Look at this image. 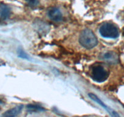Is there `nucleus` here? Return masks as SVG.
Here are the masks:
<instances>
[{
  "instance_id": "obj_3",
  "label": "nucleus",
  "mask_w": 124,
  "mask_h": 117,
  "mask_svg": "<svg viewBox=\"0 0 124 117\" xmlns=\"http://www.w3.org/2000/svg\"><path fill=\"white\" fill-rule=\"evenodd\" d=\"M109 73L102 66L99 65H95L92 68L91 78L95 82L101 83L108 79Z\"/></svg>"
},
{
  "instance_id": "obj_9",
  "label": "nucleus",
  "mask_w": 124,
  "mask_h": 117,
  "mask_svg": "<svg viewBox=\"0 0 124 117\" xmlns=\"http://www.w3.org/2000/svg\"><path fill=\"white\" fill-rule=\"evenodd\" d=\"M27 110L29 112H39L45 110L43 107L36 104H29L27 106Z\"/></svg>"
},
{
  "instance_id": "obj_11",
  "label": "nucleus",
  "mask_w": 124,
  "mask_h": 117,
  "mask_svg": "<svg viewBox=\"0 0 124 117\" xmlns=\"http://www.w3.org/2000/svg\"><path fill=\"white\" fill-rule=\"evenodd\" d=\"M18 53L19 57H21V58H26V59H30L28 55H27V54L25 53V52H24V51H23L21 49H19V50L18 51Z\"/></svg>"
},
{
  "instance_id": "obj_5",
  "label": "nucleus",
  "mask_w": 124,
  "mask_h": 117,
  "mask_svg": "<svg viewBox=\"0 0 124 117\" xmlns=\"http://www.w3.org/2000/svg\"><path fill=\"white\" fill-rule=\"evenodd\" d=\"M47 15L50 19L55 22L61 21L63 19V15L60 10L57 8H52L47 12Z\"/></svg>"
},
{
  "instance_id": "obj_1",
  "label": "nucleus",
  "mask_w": 124,
  "mask_h": 117,
  "mask_svg": "<svg viewBox=\"0 0 124 117\" xmlns=\"http://www.w3.org/2000/svg\"><path fill=\"white\" fill-rule=\"evenodd\" d=\"M79 42L85 48L90 50L97 45L98 41L94 33L89 29H86L80 35Z\"/></svg>"
},
{
  "instance_id": "obj_8",
  "label": "nucleus",
  "mask_w": 124,
  "mask_h": 117,
  "mask_svg": "<svg viewBox=\"0 0 124 117\" xmlns=\"http://www.w3.org/2000/svg\"><path fill=\"white\" fill-rule=\"evenodd\" d=\"M103 58L106 61L109 63H116L118 60V58L116 54L113 52H108L103 55Z\"/></svg>"
},
{
  "instance_id": "obj_12",
  "label": "nucleus",
  "mask_w": 124,
  "mask_h": 117,
  "mask_svg": "<svg viewBox=\"0 0 124 117\" xmlns=\"http://www.w3.org/2000/svg\"><path fill=\"white\" fill-rule=\"evenodd\" d=\"M3 103V101H2L1 99H0V105H1Z\"/></svg>"
},
{
  "instance_id": "obj_10",
  "label": "nucleus",
  "mask_w": 124,
  "mask_h": 117,
  "mask_svg": "<svg viewBox=\"0 0 124 117\" xmlns=\"http://www.w3.org/2000/svg\"><path fill=\"white\" fill-rule=\"evenodd\" d=\"M27 5L31 8H35L37 6L39 3V0H26Z\"/></svg>"
},
{
  "instance_id": "obj_4",
  "label": "nucleus",
  "mask_w": 124,
  "mask_h": 117,
  "mask_svg": "<svg viewBox=\"0 0 124 117\" xmlns=\"http://www.w3.org/2000/svg\"><path fill=\"white\" fill-rule=\"evenodd\" d=\"M88 95H89V98H90L91 99H92L93 101H94L95 102H97V104H99L100 106H102L103 108H104L106 110H107V112L111 115L113 116V117H119V115L118 114V113H117L116 112H115L114 110L111 109L110 107L107 106V105H106L103 101H101V100L99 98L98 96H96V95H94V93H90L88 94Z\"/></svg>"
},
{
  "instance_id": "obj_2",
  "label": "nucleus",
  "mask_w": 124,
  "mask_h": 117,
  "mask_svg": "<svg viewBox=\"0 0 124 117\" xmlns=\"http://www.w3.org/2000/svg\"><path fill=\"white\" fill-rule=\"evenodd\" d=\"M99 33L103 37L107 39H116L119 35L118 27L109 23L102 25L100 27Z\"/></svg>"
},
{
  "instance_id": "obj_7",
  "label": "nucleus",
  "mask_w": 124,
  "mask_h": 117,
  "mask_svg": "<svg viewBox=\"0 0 124 117\" xmlns=\"http://www.w3.org/2000/svg\"><path fill=\"white\" fill-rule=\"evenodd\" d=\"M23 109V105L16 106L14 108L11 109L6 111L3 114V116H4V117H15V116L18 115L21 112Z\"/></svg>"
},
{
  "instance_id": "obj_6",
  "label": "nucleus",
  "mask_w": 124,
  "mask_h": 117,
  "mask_svg": "<svg viewBox=\"0 0 124 117\" xmlns=\"http://www.w3.org/2000/svg\"><path fill=\"white\" fill-rule=\"evenodd\" d=\"M11 14V10L8 6L6 4H1L0 6V18L1 20H6L9 18Z\"/></svg>"
}]
</instances>
